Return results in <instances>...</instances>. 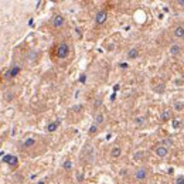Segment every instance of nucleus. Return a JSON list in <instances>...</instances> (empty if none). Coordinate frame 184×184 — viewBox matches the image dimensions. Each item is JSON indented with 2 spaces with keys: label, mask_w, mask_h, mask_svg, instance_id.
Segmentation results:
<instances>
[{
  "label": "nucleus",
  "mask_w": 184,
  "mask_h": 184,
  "mask_svg": "<svg viewBox=\"0 0 184 184\" xmlns=\"http://www.w3.org/2000/svg\"><path fill=\"white\" fill-rule=\"evenodd\" d=\"M161 144H164L166 147H168V146H173V139H170V137H167V139H164L163 140V143Z\"/></svg>",
  "instance_id": "nucleus-18"
},
{
  "label": "nucleus",
  "mask_w": 184,
  "mask_h": 184,
  "mask_svg": "<svg viewBox=\"0 0 184 184\" xmlns=\"http://www.w3.org/2000/svg\"><path fill=\"white\" fill-rule=\"evenodd\" d=\"M55 55H57L60 60H64V58H67L68 55H70V45H68V43H60V44L55 47Z\"/></svg>",
  "instance_id": "nucleus-1"
},
{
  "label": "nucleus",
  "mask_w": 184,
  "mask_h": 184,
  "mask_svg": "<svg viewBox=\"0 0 184 184\" xmlns=\"http://www.w3.org/2000/svg\"><path fill=\"white\" fill-rule=\"evenodd\" d=\"M173 108H174V110H177V112H181V110L184 109V103L183 102H174L173 103Z\"/></svg>",
  "instance_id": "nucleus-16"
},
{
  "label": "nucleus",
  "mask_w": 184,
  "mask_h": 184,
  "mask_svg": "<svg viewBox=\"0 0 184 184\" xmlns=\"http://www.w3.org/2000/svg\"><path fill=\"white\" fill-rule=\"evenodd\" d=\"M3 161L6 164H10V166H17V163H19V159H17L16 156L6 154V156H3Z\"/></svg>",
  "instance_id": "nucleus-8"
},
{
  "label": "nucleus",
  "mask_w": 184,
  "mask_h": 184,
  "mask_svg": "<svg viewBox=\"0 0 184 184\" xmlns=\"http://www.w3.org/2000/svg\"><path fill=\"white\" fill-rule=\"evenodd\" d=\"M177 4L181 6V7H184V0H177Z\"/></svg>",
  "instance_id": "nucleus-23"
},
{
  "label": "nucleus",
  "mask_w": 184,
  "mask_h": 184,
  "mask_svg": "<svg viewBox=\"0 0 184 184\" xmlns=\"http://www.w3.org/2000/svg\"><path fill=\"white\" fill-rule=\"evenodd\" d=\"M160 119H161V122H168V120L172 119V112H170V110H163Z\"/></svg>",
  "instance_id": "nucleus-14"
},
{
  "label": "nucleus",
  "mask_w": 184,
  "mask_h": 184,
  "mask_svg": "<svg viewBox=\"0 0 184 184\" xmlns=\"http://www.w3.org/2000/svg\"><path fill=\"white\" fill-rule=\"evenodd\" d=\"M62 167L65 168V170H71V168H72V161H71V160H65L64 164H62Z\"/></svg>",
  "instance_id": "nucleus-17"
},
{
  "label": "nucleus",
  "mask_w": 184,
  "mask_h": 184,
  "mask_svg": "<svg viewBox=\"0 0 184 184\" xmlns=\"http://www.w3.org/2000/svg\"><path fill=\"white\" fill-rule=\"evenodd\" d=\"M20 71H21V67L20 65H14V67H12V68H10L7 72L4 74V78H6V79H12V78L16 77V75L20 72Z\"/></svg>",
  "instance_id": "nucleus-6"
},
{
  "label": "nucleus",
  "mask_w": 184,
  "mask_h": 184,
  "mask_svg": "<svg viewBox=\"0 0 184 184\" xmlns=\"http://www.w3.org/2000/svg\"><path fill=\"white\" fill-rule=\"evenodd\" d=\"M173 126H174V127H180L181 122H180V120H174V122H173Z\"/></svg>",
  "instance_id": "nucleus-22"
},
{
  "label": "nucleus",
  "mask_w": 184,
  "mask_h": 184,
  "mask_svg": "<svg viewBox=\"0 0 184 184\" xmlns=\"http://www.w3.org/2000/svg\"><path fill=\"white\" fill-rule=\"evenodd\" d=\"M103 120H105L103 113H98L95 116V125H101V123H103Z\"/></svg>",
  "instance_id": "nucleus-15"
},
{
  "label": "nucleus",
  "mask_w": 184,
  "mask_h": 184,
  "mask_svg": "<svg viewBox=\"0 0 184 184\" xmlns=\"http://www.w3.org/2000/svg\"><path fill=\"white\" fill-rule=\"evenodd\" d=\"M60 123H61V120H60V119H58V120H55V122H51V123L48 125V126H47V130H48V132L57 130L58 126H60Z\"/></svg>",
  "instance_id": "nucleus-13"
},
{
  "label": "nucleus",
  "mask_w": 184,
  "mask_h": 184,
  "mask_svg": "<svg viewBox=\"0 0 184 184\" xmlns=\"http://www.w3.org/2000/svg\"><path fill=\"white\" fill-rule=\"evenodd\" d=\"M106 19H108L106 10H101V12H98L96 13V16H95V23H96L98 26H101L106 21Z\"/></svg>",
  "instance_id": "nucleus-5"
},
{
  "label": "nucleus",
  "mask_w": 184,
  "mask_h": 184,
  "mask_svg": "<svg viewBox=\"0 0 184 184\" xmlns=\"http://www.w3.org/2000/svg\"><path fill=\"white\" fill-rule=\"evenodd\" d=\"M120 154H122V149L118 146H115L112 150H110V156L113 157V159H118V157H120Z\"/></svg>",
  "instance_id": "nucleus-11"
},
{
  "label": "nucleus",
  "mask_w": 184,
  "mask_h": 184,
  "mask_svg": "<svg viewBox=\"0 0 184 184\" xmlns=\"http://www.w3.org/2000/svg\"><path fill=\"white\" fill-rule=\"evenodd\" d=\"M96 130H98V125H95V123H94V125L89 127V133H91V135H94Z\"/></svg>",
  "instance_id": "nucleus-20"
},
{
  "label": "nucleus",
  "mask_w": 184,
  "mask_h": 184,
  "mask_svg": "<svg viewBox=\"0 0 184 184\" xmlns=\"http://www.w3.org/2000/svg\"><path fill=\"white\" fill-rule=\"evenodd\" d=\"M168 147H166L164 144H159V146H156L154 149V154L157 156V157H160V159H164V157H167L168 154Z\"/></svg>",
  "instance_id": "nucleus-3"
},
{
  "label": "nucleus",
  "mask_w": 184,
  "mask_h": 184,
  "mask_svg": "<svg viewBox=\"0 0 184 184\" xmlns=\"http://www.w3.org/2000/svg\"><path fill=\"white\" fill-rule=\"evenodd\" d=\"M176 184H184V176H177L176 177Z\"/></svg>",
  "instance_id": "nucleus-21"
},
{
  "label": "nucleus",
  "mask_w": 184,
  "mask_h": 184,
  "mask_svg": "<svg viewBox=\"0 0 184 184\" xmlns=\"http://www.w3.org/2000/svg\"><path fill=\"white\" fill-rule=\"evenodd\" d=\"M133 177H135V180H137V181L147 180V177H149V170H147L146 167H143V166H140V167H137L135 170Z\"/></svg>",
  "instance_id": "nucleus-2"
},
{
  "label": "nucleus",
  "mask_w": 184,
  "mask_h": 184,
  "mask_svg": "<svg viewBox=\"0 0 184 184\" xmlns=\"http://www.w3.org/2000/svg\"><path fill=\"white\" fill-rule=\"evenodd\" d=\"M172 34L174 38H177V40H181V38H184V26L183 24H177L173 27L172 30Z\"/></svg>",
  "instance_id": "nucleus-4"
},
{
  "label": "nucleus",
  "mask_w": 184,
  "mask_h": 184,
  "mask_svg": "<svg viewBox=\"0 0 184 184\" xmlns=\"http://www.w3.org/2000/svg\"><path fill=\"white\" fill-rule=\"evenodd\" d=\"M37 184H45V181H38Z\"/></svg>",
  "instance_id": "nucleus-26"
},
{
  "label": "nucleus",
  "mask_w": 184,
  "mask_h": 184,
  "mask_svg": "<svg viewBox=\"0 0 184 184\" xmlns=\"http://www.w3.org/2000/svg\"><path fill=\"white\" fill-rule=\"evenodd\" d=\"M168 51H170L172 55H179V54L183 51V47H181L180 44H172L170 48H168Z\"/></svg>",
  "instance_id": "nucleus-9"
},
{
  "label": "nucleus",
  "mask_w": 184,
  "mask_h": 184,
  "mask_svg": "<svg viewBox=\"0 0 184 184\" xmlns=\"http://www.w3.org/2000/svg\"><path fill=\"white\" fill-rule=\"evenodd\" d=\"M64 23H65V19H64L61 14H57V16H54V17H53V21H51L53 27H55V29H61L62 26H64Z\"/></svg>",
  "instance_id": "nucleus-7"
},
{
  "label": "nucleus",
  "mask_w": 184,
  "mask_h": 184,
  "mask_svg": "<svg viewBox=\"0 0 184 184\" xmlns=\"http://www.w3.org/2000/svg\"><path fill=\"white\" fill-rule=\"evenodd\" d=\"M139 50L137 48H130L129 51H127V58L129 60H136V58L139 57Z\"/></svg>",
  "instance_id": "nucleus-10"
},
{
  "label": "nucleus",
  "mask_w": 184,
  "mask_h": 184,
  "mask_svg": "<svg viewBox=\"0 0 184 184\" xmlns=\"http://www.w3.org/2000/svg\"><path fill=\"white\" fill-rule=\"evenodd\" d=\"M34 144H36V139H34V137H29V139H26L24 142H23V147H24V149H30V147H33Z\"/></svg>",
  "instance_id": "nucleus-12"
},
{
  "label": "nucleus",
  "mask_w": 184,
  "mask_h": 184,
  "mask_svg": "<svg viewBox=\"0 0 184 184\" xmlns=\"http://www.w3.org/2000/svg\"><path fill=\"white\" fill-rule=\"evenodd\" d=\"M79 81H81V82H84V81H85V75H82V77L79 78Z\"/></svg>",
  "instance_id": "nucleus-25"
},
{
  "label": "nucleus",
  "mask_w": 184,
  "mask_h": 184,
  "mask_svg": "<svg viewBox=\"0 0 184 184\" xmlns=\"http://www.w3.org/2000/svg\"><path fill=\"white\" fill-rule=\"evenodd\" d=\"M81 105H77V106H74V110H75V112H78V110H81Z\"/></svg>",
  "instance_id": "nucleus-24"
},
{
  "label": "nucleus",
  "mask_w": 184,
  "mask_h": 184,
  "mask_svg": "<svg viewBox=\"0 0 184 184\" xmlns=\"http://www.w3.org/2000/svg\"><path fill=\"white\" fill-rule=\"evenodd\" d=\"M136 125H143L144 123V116H139V118H136Z\"/></svg>",
  "instance_id": "nucleus-19"
}]
</instances>
